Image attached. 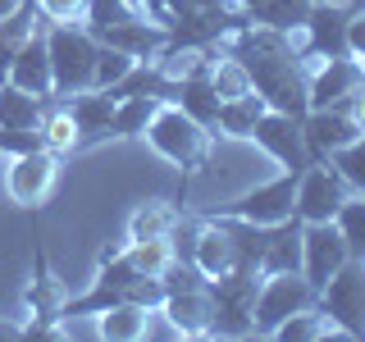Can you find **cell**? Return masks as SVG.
<instances>
[{
    "instance_id": "33",
    "label": "cell",
    "mask_w": 365,
    "mask_h": 342,
    "mask_svg": "<svg viewBox=\"0 0 365 342\" xmlns=\"http://www.w3.org/2000/svg\"><path fill=\"white\" fill-rule=\"evenodd\" d=\"M329 165L351 182V192H361V197H365V137H356L351 146L334 151V155H329Z\"/></svg>"
},
{
    "instance_id": "38",
    "label": "cell",
    "mask_w": 365,
    "mask_h": 342,
    "mask_svg": "<svg viewBox=\"0 0 365 342\" xmlns=\"http://www.w3.org/2000/svg\"><path fill=\"white\" fill-rule=\"evenodd\" d=\"M342 105H347V114H351V119H356V128L365 133V87H361V91H351V96L342 100Z\"/></svg>"
},
{
    "instance_id": "27",
    "label": "cell",
    "mask_w": 365,
    "mask_h": 342,
    "mask_svg": "<svg viewBox=\"0 0 365 342\" xmlns=\"http://www.w3.org/2000/svg\"><path fill=\"white\" fill-rule=\"evenodd\" d=\"M41 137H46V151L51 155H78L83 151V137H78V123H73V114L64 110V100H51L41 114Z\"/></svg>"
},
{
    "instance_id": "34",
    "label": "cell",
    "mask_w": 365,
    "mask_h": 342,
    "mask_svg": "<svg viewBox=\"0 0 365 342\" xmlns=\"http://www.w3.org/2000/svg\"><path fill=\"white\" fill-rule=\"evenodd\" d=\"M137 60L133 55H123V51H114V46H101L96 51V73H91V87H101V91H110L114 83H119L123 73H128Z\"/></svg>"
},
{
    "instance_id": "19",
    "label": "cell",
    "mask_w": 365,
    "mask_h": 342,
    "mask_svg": "<svg viewBox=\"0 0 365 342\" xmlns=\"http://www.w3.org/2000/svg\"><path fill=\"white\" fill-rule=\"evenodd\" d=\"M192 265H197L205 279H224V274L237 269L233 237H228V228L220 219H210V214H205V224H201V233H197V247H192Z\"/></svg>"
},
{
    "instance_id": "36",
    "label": "cell",
    "mask_w": 365,
    "mask_h": 342,
    "mask_svg": "<svg viewBox=\"0 0 365 342\" xmlns=\"http://www.w3.org/2000/svg\"><path fill=\"white\" fill-rule=\"evenodd\" d=\"M91 0H37V14L46 23H83Z\"/></svg>"
},
{
    "instance_id": "16",
    "label": "cell",
    "mask_w": 365,
    "mask_h": 342,
    "mask_svg": "<svg viewBox=\"0 0 365 342\" xmlns=\"http://www.w3.org/2000/svg\"><path fill=\"white\" fill-rule=\"evenodd\" d=\"M160 315H165L169 328H174V333H182V338H210V315H215L210 283H205V288L165 292V301H160Z\"/></svg>"
},
{
    "instance_id": "5",
    "label": "cell",
    "mask_w": 365,
    "mask_h": 342,
    "mask_svg": "<svg viewBox=\"0 0 365 342\" xmlns=\"http://www.w3.org/2000/svg\"><path fill=\"white\" fill-rule=\"evenodd\" d=\"M256 292H260V269L237 265L224 279H210V338H251L256 333Z\"/></svg>"
},
{
    "instance_id": "20",
    "label": "cell",
    "mask_w": 365,
    "mask_h": 342,
    "mask_svg": "<svg viewBox=\"0 0 365 342\" xmlns=\"http://www.w3.org/2000/svg\"><path fill=\"white\" fill-rule=\"evenodd\" d=\"M302 269V219H283L269 228V247L265 260H260V274H292Z\"/></svg>"
},
{
    "instance_id": "39",
    "label": "cell",
    "mask_w": 365,
    "mask_h": 342,
    "mask_svg": "<svg viewBox=\"0 0 365 342\" xmlns=\"http://www.w3.org/2000/svg\"><path fill=\"white\" fill-rule=\"evenodd\" d=\"M28 338V324H14V319H0V342H23Z\"/></svg>"
},
{
    "instance_id": "37",
    "label": "cell",
    "mask_w": 365,
    "mask_h": 342,
    "mask_svg": "<svg viewBox=\"0 0 365 342\" xmlns=\"http://www.w3.org/2000/svg\"><path fill=\"white\" fill-rule=\"evenodd\" d=\"M347 55L365 68V5H361L356 14H351V23H347Z\"/></svg>"
},
{
    "instance_id": "24",
    "label": "cell",
    "mask_w": 365,
    "mask_h": 342,
    "mask_svg": "<svg viewBox=\"0 0 365 342\" xmlns=\"http://www.w3.org/2000/svg\"><path fill=\"white\" fill-rule=\"evenodd\" d=\"M51 100L32 96L14 83H0V128H41V114Z\"/></svg>"
},
{
    "instance_id": "29",
    "label": "cell",
    "mask_w": 365,
    "mask_h": 342,
    "mask_svg": "<svg viewBox=\"0 0 365 342\" xmlns=\"http://www.w3.org/2000/svg\"><path fill=\"white\" fill-rule=\"evenodd\" d=\"M329 333H338L334 324H329V315L319 311V306H311V311H297L288 315L279 328H274L269 338H279V342H324Z\"/></svg>"
},
{
    "instance_id": "40",
    "label": "cell",
    "mask_w": 365,
    "mask_h": 342,
    "mask_svg": "<svg viewBox=\"0 0 365 342\" xmlns=\"http://www.w3.org/2000/svg\"><path fill=\"white\" fill-rule=\"evenodd\" d=\"M23 5H28V0H0V19H9V14H14V9H23Z\"/></svg>"
},
{
    "instance_id": "15",
    "label": "cell",
    "mask_w": 365,
    "mask_h": 342,
    "mask_svg": "<svg viewBox=\"0 0 365 342\" xmlns=\"http://www.w3.org/2000/svg\"><path fill=\"white\" fill-rule=\"evenodd\" d=\"M361 87H365V68L351 55H338V60H319V68L311 73V83H306V100H311V110L342 105Z\"/></svg>"
},
{
    "instance_id": "3",
    "label": "cell",
    "mask_w": 365,
    "mask_h": 342,
    "mask_svg": "<svg viewBox=\"0 0 365 342\" xmlns=\"http://www.w3.org/2000/svg\"><path fill=\"white\" fill-rule=\"evenodd\" d=\"M46 51H51L55 100H68V96H78V91H91V73H96L101 41L91 37L83 23H51V32H46Z\"/></svg>"
},
{
    "instance_id": "31",
    "label": "cell",
    "mask_w": 365,
    "mask_h": 342,
    "mask_svg": "<svg viewBox=\"0 0 365 342\" xmlns=\"http://www.w3.org/2000/svg\"><path fill=\"white\" fill-rule=\"evenodd\" d=\"M123 256L133 260L137 274H165L174 265V247H169V237H146V242H128L123 247Z\"/></svg>"
},
{
    "instance_id": "13",
    "label": "cell",
    "mask_w": 365,
    "mask_h": 342,
    "mask_svg": "<svg viewBox=\"0 0 365 342\" xmlns=\"http://www.w3.org/2000/svg\"><path fill=\"white\" fill-rule=\"evenodd\" d=\"M347 242H342V228L334 219L324 224H302V274L315 283V288H324L334 274L347 265Z\"/></svg>"
},
{
    "instance_id": "6",
    "label": "cell",
    "mask_w": 365,
    "mask_h": 342,
    "mask_svg": "<svg viewBox=\"0 0 365 342\" xmlns=\"http://www.w3.org/2000/svg\"><path fill=\"white\" fill-rule=\"evenodd\" d=\"M319 306V288L306 279L302 269L292 274H260V292H256V333L269 338L297 311H311Z\"/></svg>"
},
{
    "instance_id": "26",
    "label": "cell",
    "mask_w": 365,
    "mask_h": 342,
    "mask_svg": "<svg viewBox=\"0 0 365 342\" xmlns=\"http://www.w3.org/2000/svg\"><path fill=\"white\" fill-rule=\"evenodd\" d=\"M178 214H182L178 201H146V205H137L133 219H128V242L169 237V233H174V224H178Z\"/></svg>"
},
{
    "instance_id": "42",
    "label": "cell",
    "mask_w": 365,
    "mask_h": 342,
    "mask_svg": "<svg viewBox=\"0 0 365 342\" xmlns=\"http://www.w3.org/2000/svg\"><path fill=\"white\" fill-rule=\"evenodd\" d=\"M192 5H205V9H224L228 0H192Z\"/></svg>"
},
{
    "instance_id": "18",
    "label": "cell",
    "mask_w": 365,
    "mask_h": 342,
    "mask_svg": "<svg viewBox=\"0 0 365 342\" xmlns=\"http://www.w3.org/2000/svg\"><path fill=\"white\" fill-rule=\"evenodd\" d=\"M5 83H14L23 91H32V96L41 100H55V83H51V51H46V32H32L28 41L19 46L14 64H9Z\"/></svg>"
},
{
    "instance_id": "11",
    "label": "cell",
    "mask_w": 365,
    "mask_h": 342,
    "mask_svg": "<svg viewBox=\"0 0 365 342\" xmlns=\"http://www.w3.org/2000/svg\"><path fill=\"white\" fill-rule=\"evenodd\" d=\"M60 182V155L41 151H28V155H9V169H5V192L9 201L23 205V210H37V205L55 192Z\"/></svg>"
},
{
    "instance_id": "21",
    "label": "cell",
    "mask_w": 365,
    "mask_h": 342,
    "mask_svg": "<svg viewBox=\"0 0 365 342\" xmlns=\"http://www.w3.org/2000/svg\"><path fill=\"white\" fill-rule=\"evenodd\" d=\"M169 100H174L182 114H192L201 128L215 133V119H220V91L210 87V73H205V78H178Z\"/></svg>"
},
{
    "instance_id": "35",
    "label": "cell",
    "mask_w": 365,
    "mask_h": 342,
    "mask_svg": "<svg viewBox=\"0 0 365 342\" xmlns=\"http://www.w3.org/2000/svg\"><path fill=\"white\" fill-rule=\"evenodd\" d=\"M46 137L41 128H0V155H28V151H41Z\"/></svg>"
},
{
    "instance_id": "17",
    "label": "cell",
    "mask_w": 365,
    "mask_h": 342,
    "mask_svg": "<svg viewBox=\"0 0 365 342\" xmlns=\"http://www.w3.org/2000/svg\"><path fill=\"white\" fill-rule=\"evenodd\" d=\"M114 105H119V100H114L110 91H101V87L78 91V96L64 100V110L73 114V123H78V137H83V151H91V146H101V142H110Z\"/></svg>"
},
{
    "instance_id": "14",
    "label": "cell",
    "mask_w": 365,
    "mask_h": 342,
    "mask_svg": "<svg viewBox=\"0 0 365 342\" xmlns=\"http://www.w3.org/2000/svg\"><path fill=\"white\" fill-rule=\"evenodd\" d=\"M302 133H306V146H311L315 160H329L334 151L351 146L356 137H365L356 128V119L347 114V105H324V110H306L302 114Z\"/></svg>"
},
{
    "instance_id": "2",
    "label": "cell",
    "mask_w": 365,
    "mask_h": 342,
    "mask_svg": "<svg viewBox=\"0 0 365 342\" xmlns=\"http://www.w3.org/2000/svg\"><path fill=\"white\" fill-rule=\"evenodd\" d=\"M142 137L151 142L155 155H165L169 165L178 169V197H174V201L182 205V197H187V187H192V178H197L201 169L210 165V142H215V133L201 128L192 114H182L174 100H165V105L155 110L151 128H146Z\"/></svg>"
},
{
    "instance_id": "9",
    "label": "cell",
    "mask_w": 365,
    "mask_h": 342,
    "mask_svg": "<svg viewBox=\"0 0 365 342\" xmlns=\"http://www.w3.org/2000/svg\"><path fill=\"white\" fill-rule=\"evenodd\" d=\"M347 197H351V182L329 160H311L302 169V178H297V210L292 214L302 224H324L347 205Z\"/></svg>"
},
{
    "instance_id": "23",
    "label": "cell",
    "mask_w": 365,
    "mask_h": 342,
    "mask_svg": "<svg viewBox=\"0 0 365 342\" xmlns=\"http://www.w3.org/2000/svg\"><path fill=\"white\" fill-rule=\"evenodd\" d=\"M265 96L247 91V96H233V100H220V119H215V133L220 137H233V142H251V128L256 119L265 114Z\"/></svg>"
},
{
    "instance_id": "4",
    "label": "cell",
    "mask_w": 365,
    "mask_h": 342,
    "mask_svg": "<svg viewBox=\"0 0 365 342\" xmlns=\"http://www.w3.org/2000/svg\"><path fill=\"white\" fill-rule=\"evenodd\" d=\"M64 283L55 279V265L46 256L41 228L32 224V269H28V288H23V306H28V338H60L64 324Z\"/></svg>"
},
{
    "instance_id": "25",
    "label": "cell",
    "mask_w": 365,
    "mask_h": 342,
    "mask_svg": "<svg viewBox=\"0 0 365 342\" xmlns=\"http://www.w3.org/2000/svg\"><path fill=\"white\" fill-rule=\"evenodd\" d=\"M165 105L160 96H123L119 105H114V123H110V137H119V142H137L146 128H151L155 110Z\"/></svg>"
},
{
    "instance_id": "32",
    "label": "cell",
    "mask_w": 365,
    "mask_h": 342,
    "mask_svg": "<svg viewBox=\"0 0 365 342\" xmlns=\"http://www.w3.org/2000/svg\"><path fill=\"white\" fill-rule=\"evenodd\" d=\"M210 87L220 91V100H233V96H247L251 91V78H247V68L237 64L233 55L220 51V60H215V68H210Z\"/></svg>"
},
{
    "instance_id": "30",
    "label": "cell",
    "mask_w": 365,
    "mask_h": 342,
    "mask_svg": "<svg viewBox=\"0 0 365 342\" xmlns=\"http://www.w3.org/2000/svg\"><path fill=\"white\" fill-rule=\"evenodd\" d=\"M334 224L342 228V242H347V256L351 260H365V197L351 192L347 205L334 214Z\"/></svg>"
},
{
    "instance_id": "41",
    "label": "cell",
    "mask_w": 365,
    "mask_h": 342,
    "mask_svg": "<svg viewBox=\"0 0 365 342\" xmlns=\"http://www.w3.org/2000/svg\"><path fill=\"white\" fill-rule=\"evenodd\" d=\"M228 5H233V9H247V14H251V9H256L260 0H228Z\"/></svg>"
},
{
    "instance_id": "1",
    "label": "cell",
    "mask_w": 365,
    "mask_h": 342,
    "mask_svg": "<svg viewBox=\"0 0 365 342\" xmlns=\"http://www.w3.org/2000/svg\"><path fill=\"white\" fill-rule=\"evenodd\" d=\"M220 51L247 68L251 91L265 96L269 110H283L292 119H302L311 110V100H306L311 60H306L302 46H292V32H274L265 23H242L220 41Z\"/></svg>"
},
{
    "instance_id": "7",
    "label": "cell",
    "mask_w": 365,
    "mask_h": 342,
    "mask_svg": "<svg viewBox=\"0 0 365 342\" xmlns=\"http://www.w3.org/2000/svg\"><path fill=\"white\" fill-rule=\"evenodd\" d=\"M319 311L342 338H365V260H347L319 288Z\"/></svg>"
},
{
    "instance_id": "28",
    "label": "cell",
    "mask_w": 365,
    "mask_h": 342,
    "mask_svg": "<svg viewBox=\"0 0 365 342\" xmlns=\"http://www.w3.org/2000/svg\"><path fill=\"white\" fill-rule=\"evenodd\" d=\"M311 5L315 0H260V5L251 9V23H265L274 32H302Z\"/></svg>"
},
{
    "instance_id": "12",
    "label": "cell",
    "mask_w": 365,
    "mask_h": 342,
    "mask_svg": "<svg viewBox=\"0 0 365 342\" xmlns=\"http://www.w3.org/2000/svg\"><path fill=\"white\" fill-rule=\"evenodd\" d=\"M361 5H338V0H315L306 14L302 32H306V60H338L347 55V23Z\"/></svg>"
},
{
    "instance_id": "10",
    "label": "cell",
    "mask_w": 365,
    "mask_h": 342,
    "mask_svg": "<svg viewBox=\"0 0 365 342\" xmlns=\"http://www.w3.org/2000/svg\"><path fill=\"white\" fill-rule=\"evenodd\" d=\"M251 142H256L274 165L292 169V174H302V169L315 160L311 146H306L302 119H292V114H283V110H265V114H260L256 128H251Z\"/></svg>"
},
{
    "instance_id": "22",
    "label": "cell",
    "mask_w": 365,
    "mask_h": 342,
    "mask_svg": "<svg viewBox=\"0 0 365 342\" xmlns=\"http://www.w3.org/2000/svg\"><path fill=\"white\" fill-rule=\"evenodd\" d=\"M146 324H151V311L137 301H119V306H106L96 315V333L106 342H137L146 338Z\"/></svg>"
},
{
    "instance_id": "8",
    "label": "cell",
    "mask_w": 365,
    "mask_h": 342,
    "mask_svg": "<svg viewBox=\"0 0 365 342\" xmlns=\"http://www.w3.org/2000/svg\"><path fill=\"white\" fill-rule=\"evenodd\" d=\"M297 178L302 174L283 169L279 178L260 182V187L215 205V210H205V214H228V219H251V224H283V219H292V210H297Z\"/></svg>"
}]
</instances>
